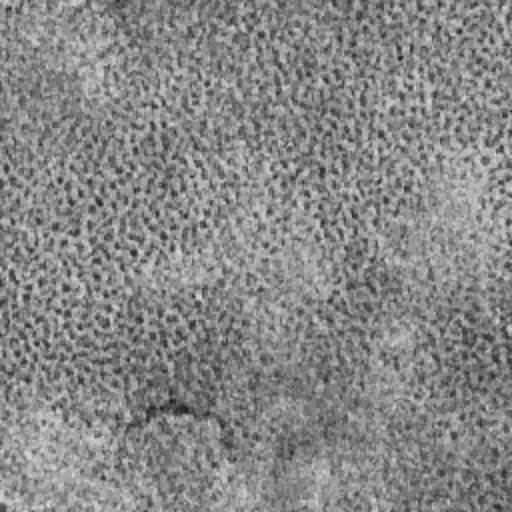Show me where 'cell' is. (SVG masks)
Here are the masks:
<instances>
[{
  "label": "cell",
  "mask_w": 512,
  "mask_h": 512,
  "mask_svg": "<svg viewBox=\"0 0 512 512\" xmlns=\"http://www.w3.org/2000/svg\"><path fill=\"white\" fill-rule=\"evenodd\" d=\"M122 466L148 498L192 504L228 480V450L206 414L160 410L126 430Z\"/></svg>",
  "instance_id": "1"
}]
</instances>
